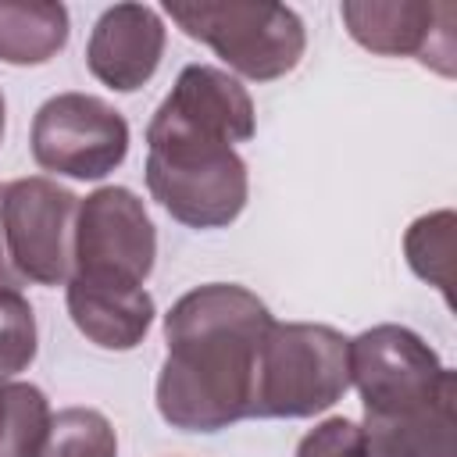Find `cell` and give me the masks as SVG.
Here are the masks:
<instances>
[{
	"label": "cell",
	"instance_id": "8fae6325",
	"mask_svg": "<svg viewBox=\"0 0 457 457\" xmlns=\"http://www.w3.org/2000/svg\"><path fill=\"white\" fill-rule=\"evenodd\" d=\"M457 378L436 393L364 411V439L371 457H457L453 450Z\"/></svg>",
	"mask_w": 457,
	"mask_h": 457
},
{
	"label": "cell",
	"instance_id": "3957f363",
	"mask_svg": "<svg viewBox=\"0 0 457 457\" xmlns=\"http://www.w3.org/2000/svg\"><path fill=\"white\" fill-rule=\"evenodd\" d=\"M350 389V336L314 321H271L264 332L250 418H314Z\"/></svg>",
	"mask_w": 457,
	"mask_h": 457
},
{
	"label": "cell",
	"instance_id": "44dd1931",
	"mask_svg": "<svg viewBox=\"0 0 457 457\" xmlns=\"http://www.w3.org/2000/svg\"><path fill=\"white\" fill-rule=\"evenodd\" d=\"M4 129H7V104H4V93H0V143H4Z\"/></svg>",
	"mask_w": 457,
	"mask_h": 457
},
{
	"label": "cell",
	"instance_id": "7c38bea8",
	"mask_svg": "<svg viewBox=\"0 0 457 457\" xmlns=\"http://www.w3.org/2000/svg\"><path fill=\"white\" fill-rule=\"evenodd\" d=\"M161 107L204 132L225 136L232 146L246 143L257 132V114L246 86L214 64H186Z\"/></svg>",
	"mask_w": 457,
	"mask_h": 457
},
{
	"label": "cell",
	"instance_id": "ba28073f",
	"mask_svg": "<svg viewBox=\"0 0 457 457\" xmlns=\"http://www.w3.org/2000/svg\"><path fill=\"white\" fill-rule=\"evenodd\" d=\"M446 382L453 371L407 325H371L350 339V386L364 411L436 393Z\"/></svg>",
	"mask_w": 457,
	"mask_h": 457
},
{
	"label": "cell",
	"instance_id": "9c48e42d",
	"mask_svg": "<svg viewBox=\"0 0 457 457\" xmlns=\"http://www.w3.org/2000/svg\"><path fill=\"white\" fill-rule=\"evenodd\" d=\"M339 18L350 39L382 57H418L453 75V7L425 0H343Z\"/></svg>",
	"mask_w": 457,
	"mask_h": 457
},
{
	"label": "cell",
	"instance_id": "277c9868",
	"mask_svg": "<svg viewBox=\"0 0 457 457\" xmlns=\"http://www.w3.org/2000/svg\"><path fill=\"white\" fill-rule=\"evenodd\" d=\"M164 14L196 43L211 46L225 64L228 75L250 82H275L289 75L303 50H307V29L300 14L286 4L271 0H168Z\"/></svg>",
	"mask_w": 457,
	"mask_h": 457
},
{
	"label": "cell",
	"instance_id": "5b68a950",
	"mask_svg": "<svg viewBox=\"0 0 457 457\" xmlns=\"http://www.w3.org/2000/svg\"><path fill=\"white\" fill-rule=\"evenodd\" d=\"M157 261V228L146 204L125 186H100L79 200L71 278L93 286H146Z\"/></svg>",
	"mask_w": 457,
	"mask_h": 457
},
{
	"label": "cell",
	"instance_id": "ac0fdd59",
	"mask_svg": "<svg viewBox=\"0 0 457 457\" xmlns=\"http://www.w3.org/2000/svg\"><path fill=\"white\" fill-rule=\"evenodd\" d=\"M39 350L36 311L21 289H0V378L29 371Z\"/></svg>",
	"mask_w": 457,
	"mask_h": 457
},
{
	"label": "cell",
	"instance_id": "ffe728a7",
	"mask_svg": "<svg viewBox=\"0 0 457 457\" xmlns=\"http://www.w3.org/2000/svg\"><path fill=\"white\" fill-rule=\"evenodd\" d=\"M0 200H4V186H0ZM0 289H21L14 268H11V257H7V243H4V225H0Z\"/></svg>",
	"mask_w": 457,
	"mask_h": 457
},
{
	"label": "cell",
	"instance_id": "4fadbf2b",
	"mask_svg": "<svg viewBox=\"0 0 457 457\" xmlns=\"http://www.w3.org/2000/svg\"><path fill=\"white\" fill-rule=\"evenodd\" d=\"M64 303L71 325L100 350H136L150 325H154V296L146 286H93L68 278L64 282Z\"/></svg>",
	"mask_w": 457,
	"mask_h": 457
},
{
	"label": "cell",
	"instance_id": "8992f818",
	"mask_svg": "<svg viewBox=\"0 0 457 457\" xmlns=\"http://www.w3.org/2000/svg\"><path fill=\"white\" fill-rule=\"evenodd\" d=\"M79 196L46 175L4 182L0 225L21 286H64L75 264Z\"/></svg>",
	"mask_w": 457,
	"mask_h": 457
},
{
	"label": "cell",
	"instance_id": "7a4b0ae2",
	"mask_svg": "<svg viewBox=\"0 0 457 457\" xmlns=\"http://www.w3.org/2000/svg\"><path fill=\"white\" fill-rule=\"evenodd\" d=\"M143 175L150 196L186 228H228L250 196V171L236 146L161 104L146 125Z\"/></svg>",
	"mask_w": 457,
	"mask_h": 457
},
{
	"label": "cell",
	"instance_id": "e0dca14e",
	"mask_svg": "<svg viewBox=\"0 0 457 457\" xmlns=\"http://www.w3.org/2000/svg\"><path fill=\"white\" fill-rule=\"evenodd\" d=\"M39 457H118V432L96 407H64L50 418Z\"/></svg>",
	"mask_w": 457,
	"mask_h": 457
},
{
	"label": "cell",
	"instance_id": "5bb4252c",
	"mask_svg": "<svg viewBox=\"0 0 457 457\" xmlns=\"http://www.w3.org/2000/svg\"><path fill=\"white\" fill-rule=\"evenodd\" d=\"M68 7L54 0H0V61L32 68L68 46Z\"/></svg>",
	"mask_w": 457,
	"mask_h": 457
},
{
	"label": "cell",
	"instance_id": "52a82bcc",
	"mask_svg": "<svg viewBox=\"0 0 457 457\" xmlns=\"http://www.w3.org/2000/svg\"><path fill=\"white\" fill-rule=\"evenodd\" d=\"M129 121L93 93H57L39 104L29 132L32 161L50 175L96 182L129 157Z\"/></svg>",
	"mask_w": 457,
	"mask_h": 457
},
{
	"label": "cell",
	"instance_id": "30bf717a",
	"mask_svg": "<svg viewBox=\"0 0 457 457\" xmlns=\"http://www.w3.org/2000/svg\"><path fill=\"white\" fill-rule=\"evenodd\" d=\"M164 43V18L150 4H114L96 18L89 32L86 68L114 93H136L157 75Z\"/></svg>",
	"mask_w": 457,
	"mask_h": 457
},
{
	"label": "cell",
	"instance_id": "d6986e66",
	"mask_svg": "<svg viewBox=\"0 0 457 457\" xmlns=\"http://www.w3.org/2000/svg\"><path fill=\"white\" fill-rule=\"evenodd\" d=\"M293 457H371L364 428L350 418H325L314 425L300 443Z\"/></svg>",
	"mask_w": 457,
	"mask_h": 457
},
{
	"label": "cell",
	"instance_id": "9a60e30c",
	"mask_svg": "<svg viewBox=\"0 0 457 457\" xmlns=\"http://www.w3.org/2000/svg\"><path fill=\"white\" fill-rule=\"evenodd\" d=\"M50 418L54 411L39 386L0 378V457H39Z\"/></svg>",
	"mask_w": 457,
	"mask_h": 457
},
{
	"label": "cell",
	"instance_id": "2e32d148",
	"mask_svg": "<svg viewBox=\"0 0 457 457\" xmlns=\"http://www.w3.org/2000/svg\"><path fill=\"white\" fill-rule=\"evenodd\" d=\"M453 228H457L453 211H432L414 218L411 228L403 232V257L411 271L421 282L436 286L446 303L453 286Z\"/></svg>",
	"mask_w": 457,
	"mask_h": 457
},
{
	"label": "cell",
	"instance_id": "6da1fadb",
	"mask_svg": "<svg viewBox=\"0 0 457 457\" xmlns=\"http://www.w3.org/2000/svg\"><path fill=\"white\" fill-rule=\"evenodd\" d=\"M268 303L236 282H207L182 293L164 314V364L157 371V414L179 432H221L250 418L253 371Z\"/></svg>",
	"mask_w": 457,
	"mask_h": 457
}]
</instances>
